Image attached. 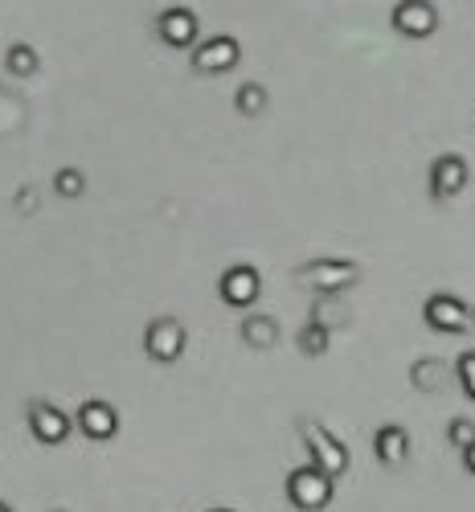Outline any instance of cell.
Returning <instances> with one entry per match:
<instances>
[{
	"label": "cell",
	"instance_id": "11",
	"mask_svg": "<svg viewBox=\"0 0 475 512\" xmlns=\"http://www.w3.org/2000/svg\"><path fill=\"white\" fill-rule=\"evenodd\" d=\"M74 426L91 439V443H107L119 435V410L107 402V398H86L78 410H74Z\"/></svg>",
	"mask_w": 475,
	"mask_h": 512
},
{
	"label": "cell",
	"instance_id": "5",
	"mask_svg": "<svg viewBox=\"0 0 475 512\" xmlns=\"http://www.w3.org/2000/svg\"><path fill=\"white\" fill-rule=\"evenodd\" d=\"M185 349H189V328H185V320H177V316H156V320L144 328V353H148L156 365L181 361Z\"/></svg>",
	"mask_w": 475,
	"mask_h": 512
},
{
	"label": "cell",
	"instance_id": "18",
	"mask_svg": "<svg viewBox=\"0 0 475 512\" xmlns=\"http://www.w3.org/2000/svg\"><path fill=\"white\" fill-rule=\"evenodd\" d=\"M308 320H316V324H324L328 332H336V328H344L353 320V312L340 304V295H316V304H312V316Z\"/></svg>",
	"mask_w": 475,
	"mask_h": 512
},
{
	"label": "cell",
	"instance_id": "13",
	"mask_svg": "<svg viewBox=\"0 0 475 512\" xmlns=\"http://www.w3.org/2000/svg\"><path fill=\"white\" fill-rule=\"evenodd\" d=\"M373 455L385 467H402L410 459V431L402 422H381L373 431Z\"/></svg>",
	"mask_w": 475,
	"mask_h": 512
},
{
	"label": "cell",
	"instance_id": "7",
	"mask_svg": "<svg viewBox=\"0 0 475 512\" xmlns=\"http://www.w3.org/2000/svg\"><path fill=\"white\" fill-rule=\"evenodd\" d=\"M156 37L172 50H193L201 41V17L189 5H168L156 13Z\"/></svg>",
	"mask_w": 475,
	"mask_h": 512
},
{
	"label": "cell",
	"instance_id": "22",
	"mask_svg": "<svg viewBox=\"0 0 475 512\" xmlns=\"http://www.w3.org/2000/svg\"><path fill=\"white\" fill-rule=\"evenodd\" d=\"M447 439H451V447H459V451H463V447H471V443H475V422H471V418H463V414H459V418H451V422H447Z\"/></svg>",
	"mask_w": 475,
	"mask_h": 512
},
{
	"label": "cell",
	"instance_id": "10",
	"mask_svg": "<svg viewBox=\"0 0 475 512\" xmlns=\"http://www.w3.org/2000/svg\"><path fill=\"white\" fill-rule=\"evenodd\" d=\"M218 295L230 308H254L258 295H263V275H258V267H250V263H234L222 271Z\"/></svg>",
	"mask_w": 475,
	"mask_h": 512
},
{
	"label": "cell",
	"instance_id": "28",
	"mask_svg": "<svg viewBox=\"0 0 475 512\" xmlns=\"http://www.w3.org/2000/svg\"><path fill=\"white\" fill-rule=\"evenodd\" d=\"M471 324H475V308H471Z\"/></svg>",
	"mask_w": 475,
	"mask_h": 512
},
{
	"label": "cell",
	"instance_id": "26",
	"mask_svg": "<svg viewBox=\"0 0 475 512\" xmlns=\"http://www.w3.org/2000/svg\"><path fill=\"white\" fill-rule=\"evenodd\" d=\"M0 512H13V508H9V500H0Z\"/></svg>",
	"mask_w": 475,
	"mask_h": 512
},
{
	"label": "cell",
	"instance_id": "21",
	"mask_svg": "<svg viewBox=\"0 0 475 512\" xmlns=\"http://www.w3.org/2000/svg\"><path fill=\"white\" fill-rule=\"evenodd\" d=\"M451 369H455V386L467 394V402H475V349H463L451 361Z\"/></svg>",
	"mask_w": 475,
	"mask_h": 512
},
{
	"label": "cell",
	"instance_id": "4",
	"mask_svg": "<svg viewBox=\"0 0 475 512\" xmlns=\"http://www.w3.org/2000/svg\"><path fill=\"white\" fill-rule=\"evenodd\" d=\"M25 422H29V435L41 447H62L70 439V431H74V418L50 398H29L25 402Z\"/></svg>",
	"mask_w": 475,
	"mask_h": 512
},
{
	"label": "cell",
	"instance_id": "8",
	"mask_svg": "<svg viewBox=\"0 0 475 512\" xmlns=\"http://www.w3.org/2000/svg\"><path fill=\"white\" fill-rule=\"evenodd\" d=\"M467 181H471V168H467V160H463L459 152H443V156L430 160L426 189H430V197H435V201L459 197V193L467 189Z\"/></svg>",
	"mask_w": 475,
	"mask_h": 512
},
{
	"label": "cell",
	"instance_id": "24",
	"mask_svg": "<svg viewBox=\"0 0 475 512\" xmlns=\"http://www.w3.org/2000/svg\"><path fill=\"white\" fill-rule=\"evenodd\" d=\"M459 455H463V467H467V476H475V443H471V447H463Z\"/></svg>",
	"mask_w": 475,
	"mask_h": 512
},
{
	"label": "cell",
	"instance_id": "15",
	"mask_svg": "<svg viewBox=\"0 0 475 512\" xmlns=\"http://www.w3.org/2000/svg\"><path fill=\"white\" fill-rule=\"evenodd\" d=\"M238 336H242V345L254 349V353H267L279 345V320L271 312H246L242 324H238Z\"/></svg>",
	"mask_w": 475,
	"mask_h": 512
},
{
	"label": "cell",
	"instance_id": "25",
	"mask_svg": "<svg viewBox=\"0 0 475 512\" xmlns=\"http://www.w3.org/2000/svg\"><path fill=\"white\" fill-rule=\"evenodd\" d=\"M205 512H238V508H226V504H218V508H205Z\"/></svg>",
	"mask_w": 475,
	"mask_h": 512
},
{
	"label": "cell",
	"instance_id": "27",
	"mask_svg": "<svg viewBox=\"0 0 475 512\" xmlns=\"http://www.w3.org/2000/svg\"><path fill=\"white\" fill-rule=\"evenodd\" d=\"M50 512H70V508H50Z\"/></svg>",
	"mask_w": 475,
	"mask_h": 512
},
{
	"label": "cell",
	"instance_id": "23",
	"mask_svg": "<svg viewBox=\"0 0 475 512\" xmlns=\"http://www.w3.org/2000/svg\"><path fill=\"white\" fill-rule=\"evenodd\" d=\"M33 209H37V189L33 185H21L17 189V213H25V218H29Z\"/></svg>",
	"mask_w": 475,
	"mask_h": 512
},
{
	"label": "cell",
	"instance_id": "6",
	"mask_svg": "<svg viewBox=\"0 0 475 512\" xmlns=\"http://www.w3.org/2000/svg\"><path fill=\"white\" fill-rule=\"evenodd\" d=\"M189 62H193L197 74H226L242 62V46L230 33H213V37L197 41V46L189 50Z\"/></svg>",
	"mask_w": 475,
	"mask_h": 512
},
{
	"label": "cell",
	"instance_id": "3",
	"mask_svg": "<svg viewBox=\"0 0 475 512\" xmlns=\"http://www.w3.org/2000/svg\"><path fill=\"white\" fill-rule=\"evenodd\" d=\"M295 283L312 287L316 295H340L361 283V263L357 259H308L295 267Z\"/></svg>",
	"mask_w": 475,
	"mask_h": 512
},
{
	"label": "cell",
	"instance_id": "20",
	"mask_svg": "<svg viewBox=\"0 0 475 512\" xmlns=\"http://www.w3.org/2000/svg\"><path fill=\"white\" fill-rule=\"evenodd\" d=\"M54 193L66 197V201H78L86 193V173H82V168H74V164L58 168V173H54Z\"/></svg>",
	"mask_w": 475,
	"mask_h": 512
},
{
	"label": "cell",
	"instance_id": "14",
	"mask_svg": "<svg viewBox=\"0 0 475 512\" xmlns=\"http://www.w3.org/2000/svg\"><path fill=\"white\" fill-rule=\"evenodd\" d=\"M410 381H414L418 394H447L455 386V369L439 357H418L410 365Z\"/></svg>",
	"mask_w": 475,
	"mask_h": 512
},
{
	"label": "cell",
	"instance_id": "1",
	"mask_svg": "<svg viewBox=\"0 0 475 512\" xmlns=\"http://www.w3.org/2000/svg\"><path fill=\"white\" fill-rule=\"evenodd\" d=\"M299 439H304L308 463H316L320 472H328L332 480H340V476L353 467V451H349V443L336 439L320 418H299Z\"/></svg>",
	"mask_w": 475,
	"mask_h": 512
},
{
	"label": "cell",
	"instance_id": "16",
	"mask_svg": "<svg viewBox=\"0 0 475 512\" xmlns=\"http://www.w3.org/2000/svg\"><path fill=\"white\" fill-rule=\"evenodd\" d=\"M5 70L13 78H33L41 70V54L33 41H9V50H5Z\"/></svg>",
	"mask_w": 475,
	"mask_h": 512
},
{
	"label": "cell",
	"instance_id": "12",
	"mask_svg": "<svg viewBox=\"0 0 475 512\" xmlns=\"http://www.w3.org/2000/svg\"><path fill=\"white\" fill-rule=\"evenodd\" d=\"M390 25L410 37V41H422L439 29V9L430 5V0H402V5L390 9Z\"/></svg>",
	"mask_w": 475,
	"mask_h": 512
},
{
	"label": "cell",
	"instance_id": "2",
	"mask_svg": "<svg viewBox=\"0 0 475 512\" xmlns=\"http://www.w3.org/2000/svg\"><path fill=\"white\" fill-rule=\"evenodd\" d=\"M283 492H287V504L299 508V512H324L336 496V480L328 472H320L316 463H299L287 472Z\"/></svg>",
	"mask_w": 475,
	"mask_h": 512
},
{
	"label": "cell",
	"instance_id": "9",
	"mask_svg": "<svg viewBox=\"0 0 475 512\" xmlns=\"http://www.w3.org/2000/svg\"><path fill=\"white\" fill-rule=\"evenodd\" d=\"M422 320H426V328H435V332L459 336L471 324V308L459 300V295H451V291H435V295H426Z\"/></svg>",
	"mask_w": 475,
	"mask_h": 512
},
{
	"label": "cell",
	"instance_id": "17",
	"mask_svg": "<svg viewBox=\"0 0 475 512\" xmlns=\"http://www.w3.org/2000/svg\"><path fill=\"white\" fill-rule=\"evenodd\" d=\"M271 107V91L263 87V82H242V87L234 91V111L246 115V119H258Z\"/></svg>",
	"mask_w": 475,
	"mask_h": 512
},
{
	"label": "cell",
	"instance_id": "19",
	"mask_svg": "<svg viewBox=\"0 0 475 512\" xmlns=\"http://www.w3.org/2000/svg\"><path fill=\"white\" fill-rule=\"evenodd\" d=\"M332 336H336V332H328L324 324L308 320L304 328H299V336H295V345H299V353H304V357H324V353L332 349Z\"/></svg>",
	"mask_w": 475,
	"mask_h": 512
}]
</instances>
